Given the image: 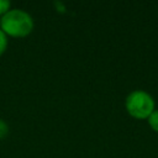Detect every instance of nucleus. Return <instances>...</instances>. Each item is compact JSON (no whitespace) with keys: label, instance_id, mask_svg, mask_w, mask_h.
Segmentation results:
<instances>
[{"label":"nucleus","instance_id":"f03ea898","mask_svg":"<svg viewBox=\"0 0 158 158\" xmlns=\"http://www.w3.org/2000/svg\"><path fill=\"white\" fill-rule=\"evenodd\" d=\"M125 107L130 116L137 120L148 118L149 115L156 110V102L151 94L144 90L131 91L125 101Z\"/></svg>","mask_w":158,"mask_h":158},{"label":"nucleus","instance_id":"20e7f679","mask_svg":"<svg viewBox=\"0 0 158 158\" xmlns=\"http://www.w3.org/2000/svg\"><path fill=\"white\" fill-rule=\"evenodd\" d=\"M6 47H7V38H6L5 32L0 28V56L5 52Z\"/></svg>","mask_w":158,"mask_h":158},{"label":"nucleus","instance_id":"7ed1b4c3","mask_svg":"<svg viewBox=\"0 0 158 158\" xmlns=\"http://www.w3.org/2000/svg\"><path fill=\"white\" fill-rule=\"evenodd\" d=\"M147 121H148L149 127H151L154 132H158V110H154V111L149 115V117L147 118Z\"/></svg>","mask_w":158,"mask_h":158},{"label":"nucleus","instance_id":"39448f33","mask_svg":"<svg viewBox=\"0 0 158 158\" xmlns=\"http://www.w3.org/2000/svg\"><path fill=\"white\" fill-rule=\"evenodd\" d=\"M9 132V127H7V123L0 118V139L4 138Z\"/></svg>","mask_w":158,"mask_h":158},{"label":"nucleus","instance_id":"423d86ee","mask_svg":"<svg viewBox=\"0 0 158 158\" xmlns=\"http://www.w3.org/2000/svg\"><path fill=\"white\" fill-rule=\"evenodd\" d=\"M10 9V1L9 0H0V15H4Z\"/></svg>","mask_w":158,"mask_h":158},{"label":"nucleus","instance_id":"f257e3e1","mask_svg":"<svg viewBox=\"0 0 158 158\" xmlns=\"http://www.w3.org/2000/svg\"><path fill=\"white\" fill-rule=\"evenodd\" d=\"M0 26L5 35H10L12 37H25L33 30V20L28 12L20 9H12L2 15Z\"/></svg>","mask_w":158,"mask_h":158}]
</instances>
